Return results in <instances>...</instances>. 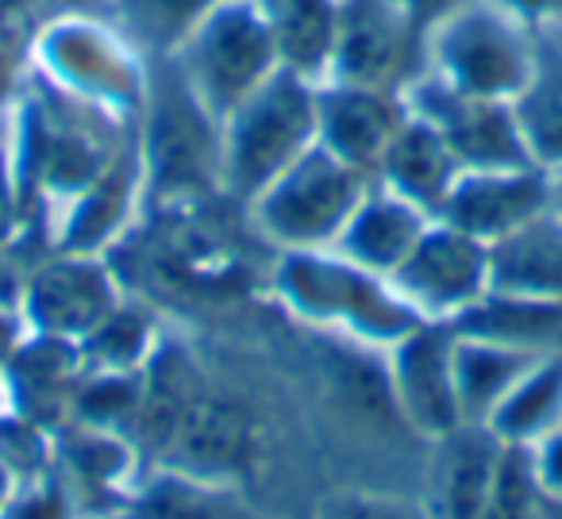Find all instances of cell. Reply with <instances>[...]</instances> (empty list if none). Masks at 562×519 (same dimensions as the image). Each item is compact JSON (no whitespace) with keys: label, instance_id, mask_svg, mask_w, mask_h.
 <instances>
[{"label":"cell","instance_id":"cell-1","mask_svg":"<svg viewBox=\"0 0 562 519\" xmlns=\"http://www.w3.org/2000/svg\"><path fill=\"white\" fill-rule=\"evenodd\" d=\"M270 289L281 308L305 327L370 350H390L424 324L390 278L351 262L336 247L278 255Z\"/></svg>","mask_w":562,"mask_h":519},{"label":"cell","instance_id":"cell-2","mask_svg":"<svg viewBox=\"0 0 562 519\" xmlns=\"http://www.w3.org/2000/svg\"><path fill=\"white\" fill-rule=\"evenodd\" d=\"M316 143V81L281 66L220 124L224 201L250 204Z\"/></svg>","mask_w":562,"mask_h":519},{"label":"cell","instance_id":"cell-3","mask_svg":"<svg viewBox=\"0 0 562 519\" xmlns=\"http://www.w3.org/2000/svg\"><path fill=\"white\" fill-rule=\"evenodd\" d=\"M166 63L220 124L281 70L273 27L258 0H216Z\"/></svg>","mask_w":562,"mask_h":519},{"label":"cell","instance_id":"cell-4","mask_svg":"<svg viewBox=\"0 0 562 519\" xmlns=\"http://www.w3.org/2000/svg\"><path fill=\"white\" fill-rule=\"evenodd\" d=\"M147 193L166 204L220 193V120L189 93V86L158 63V78L147 86L139 135H135Z\"/></svg>","mask_w":562,"mask_h":519},{"label":"cell","instance_id":"cell-5","mask_svg":"<svg viewBox=\"0 0 562 519\" xmlns=\"http://www.w3.org/2000/svg\"><path fill=\"white\" fill-rule=\"evenodd\" d=\"M370 173L355 170L316 143L305 158L273 178L247 208V219L262 242L278 255L285 250H324L336 247L339 232L370 189Z\"/></svg>","mask_w":562,"mask_h":519},{"label":"cell","instance_id":"cell-6","mask_svg":"<svg viewBox=\"0 0 562 519\" xmlns=\"http://www.w3.org/2000/svg\"><path fill=\"white\" fill-rule=\"evenodd\" d=\"M536 55L539 35L493 9L490 0H470L428 32L431 78L490 101L513 104L536 70Z\"/></svg>","mask_w":562,"mask_h":519},{"label":"cell","instance_id":"cell-7","mask_svg":"<svg viewBox=\"0 0 562 519\" xmlns=\"http://www.w3.org/2000/svg\"><path fill=\"white\" fill-rule=\"evenodd\" d=\"M40 78L74 101L132 120L147 101V58L127 43L116 24L89 16H66L35 43Z\"/></svg>","mask_w":562,"mask_h":519},{"label":"cell","instance_id":"cell-8","mask_svg":"<svg viewBox=\"0 0 562 519\" xmlns=\"http://www.w3.org/2000/svg\"><path fill=\"white\" fill-rule=\"evenodd\" d=\"M428 74V27L393 0H339L336 47L324 81L408 93Z\"/></svg>","mask_w":562,"mask_h":519},{"label":"cell","instance_id":"cell-9","mask_svg":"<svg viewBox=\"0 0 562 519\" xmlns=\"http://www.w3.org/2000/svg\"><path fill=\"white\" fill-rule=\"evenodd\" d=\"M390 281L420 319L454 324L490 293V247L443 219H431Z\"/></svg>","mask_w":562,"mask_h":519},{"label":"cell","instance_id":"cell-10","mask_svg":"<svg viewBox=\"0 0 562 519\" xmlns=\"http://www.w3.org/2000/svg\"><path fill=\"white\" fill-rule=\"evenodd\" d=\"M120 301H124V289L112 273L109 255L50 250L35 262L20 312L32 335L81 342L120 308Z\"/></svg>","mask_w":562,"mask_h":519},{"label":"cell","instance_id":"cell-11","mask_svg":"<svg viewBox=\"0 0 562 519\" xmlns=\"http://www.w3.org/2000/svg\"><path fill=\"white\" fill-rule=\"evenodd\" d=\"M454 342H459L454 324L424 319L405 339L382 350L393 408L424 442H436L462 427L459 393H454Z\"/></svg>","mask_w":562,"mask_h":519},{"label":"cell","instance_id":"cell-12","mask_svg":"<svg viewBox=\"0 0 562 519\" xmlns=\"http://www.w3.org/2000/svg\"><path fill=\"white\" fill-rule=\"evenodd\" d=\"M408 109L420 120H428L462 170H508V166H536L524 147L520 124L508 101L490 97H470L443 86L439 78L424 74L408 89Z\"/></svg>","mask_w":562,"mask_h":519},{"label":"cell","instance_id":"cell-13","mask_svg":"<svg viewBox=\"0 0 562 519\" xmlns=\"http://www.w3.org/2000/svg\"><path fill=\"white\" fill-rule=\"evenodd\" d=\"M408 120V97L393 89L321 81L316 86V135L321 147L351 162L355 170L378 173V162Z\"/></svg>","mask_w":562,"mask_h":519},{"label":"cell","instance_id":"cell-14","mask_svg":"<svg viewBox=\"0 0 562 519\" xmlns=\"http://www.w3.org/2000/svg\"><path fill=\"white\" fill-rule=\"evenodd\" d=\"M547 208H551V173L539 166L462 170L436 219L493 247Z\"/></svg>","mask_w":562,"mask_h":519},{"label":"cell","instance_id":"cell-15","mask_svg":"<svg viewBox=\"0 0 562 519\" xmlns=\"http://www.w3.org/2000/svg\"><path fill=\"white\" fill-rule=\"evenodd\" d=\"M505 442L485 424H462L431 442L428 493L431 519H482Z\"/></svg>","mask_w":562,"mask_h":519},{"label":"cell","instance_id":"cell-16","mask_svg":"<svg viewBox=\"0 0 562 519\" xmlns=\"http://www.w3.org/2000/svg\"><path fill=\"white\" fill-rule=\"evenodd\" d=\"M431 219L436 216L416 208L413 201L393 193L390 185L370 181L367 196H362L359 208H355L351 219H347V227L339 232L336 250L344 258H351V262L382 273V278H393L397 266L413 255L420 235L428 232Z\"/></svg>","mask_w":562,"mask_h":519},{"label":"cell","instance_id":"cell-17","mask_svg":"<svg viewBox=\"0 0 562 519\" xmlns=\"http://www.w3.org/2000/svg\"><path fill=\"white\" fill-rule=\"evenodd\" d=\"M462 166L451 155V147L443 143V135L420 120L408 109L405 127L397 132V139L390 143V150L378 162L374 181L390 185L393 193H401L405 201H413L416 208H424L428 216H439L447 193L459 181Z\"/></svg>","mask_w":562,"mask_h":519},{"label":"cell","instance_id":"cell-18","mask_svg":"<svg viewBox=\"0 0 562 519\" xmlns=\"http://www.w3.org/2000/svg\"><path fill=\"white\" fill-rule=\"evenodd\" d=\"M490 293L562 301V219L551 208L490 247Z\"/></svg>","mask_w":562,"mask_h":519},{"label":"cell","instance_id":"cell-19","mask_svg":"<svg viewBox=\"0 0 562 519\" xmlns=\"http://www.w3.org/2000/svg\"><path fill=\"white\" fill-rule=\"evenodd\" d=\"M454 331L536 358L562 354V301L485 293L474 308L454 319Z\"/></svg>","mask_w":562,"mask_h":519},{"label":"cell","instance_id":"cell-20","mask_svg":"<svg viewBox=\"0 0 562 519\" xmlns=\"http://www.w3.org/2000/svg\"><path fill=\"white\" fill-rule=\"evenodd\" d=\"M124 519H266L227 481L193 477V473L158 465L150 477H139Z\"/></svg>","mask_w":562,"mask_h":519},{"label":"cell","instance_id":"cell-21","mask_svg":"<svg viewBox=\"0 0 562 519\" xmlns=\"http://www.w3.org/2000/svg\"><path fill=\"white\" fill-rule=\"evenodd\" d=\"M528 158L539 170H562V43L539 35L536 70L513 101Z\"/></svg>","mask_w":562,"mask_h":519},{"label":"cell","instance_id":"cell-22","mask_svg":"<svg viewBox=\"0 0 562 519\" xmlns=\"http://www.w3.org/2000/svg\"><path fill=\"white\" fill-rule=\"evenodd\" d=\"M531 362H539V358L459 335V342H454V393H459L462 424H490V416L513 393L516 381L528 373Z\"/></svg>","mask_w":562,"mask_h":519},{"label":"cell","instance_id":"cell-23","mask_svg":"<svg viewBox=\"0 0 562 519\" xmlns=\"http://www.w3.org/2000/svg\"><path fill=\"white\" fill-rule=\"evenodd\" d=\"M336 9L339 0H270L262 4L285 70L301 74L316 86L328 78L331 47H336Z\"/></svg>","mask_w":562,"mask_h":519},{"label":"cell","instance_id":"cell-24","mask_svg":"<svg viewBox=\"0 0 562 519\" xmlns=\"http://www.w3.org/2000/svg\"><path fill=\"white\" fill-rule=\"evenodd\" d=\"M490 427L508 447H536L562 427V354H547L528 365L513 393L490 416Z\"/></svg>","mask_w":562,"mask_h":519},{"label":"cell","instance_id":"cell-25","mask_svg":"<svg viewBox=\"0 0 562 519\" xmlns=\"http://www.w3.org/2000/svg\"><path fill=\"white\" fill-rule=\"evenodd\" d=\"M158 350H162V335H158L155 319L127 296L97 331H89L78 342L86 373H147Z\"/></svg>","mask_w":562,"mask_h":519},{"label":"cell","instance_id":"cell-26","mask_svg":"<svg viewBox=\"0 0 562 519\" xmlns=\"http://www.w3.org/2000/svg\"><path fill=\"white\" fill-rule=\"evenodd\" d=\"M216 0H112L116 20L112 24L127 35L143 58H166L178 50V43L189 35V27L212 9Z\"/></svg>","mask_w":562,"mask_h":519},{"label":"cell","instance_id":"cell-27","mask_svg":"<svg viewBox=\"0 0 562 519\" xmlns=\"http://www.w3.org/2000/svg\"><path fill=\"white\" fill-rule=\"evenodd\" d=\"M547 511H551V496L536 473L531 447L505 442L482 519H547Z\"/></svg>","mask_w":562,"mask_h":519},{"label":"cell","instance_id":"cell-28","mask_svg":"<svg viewBox=\"0 0 562 519\" xmlns=\"http://www.w3.org/2000/svg\"><path fill=\"white\" fill-rule=\"evenodd\" d=\"M0 519H89V516L81 511L70 485L50 470L35 481H24V485L16 488V496H12L9 511Z\"/></svg>","mask_w":562,"mask_h":519},{"label":"cell","instance_id":"cell-29","mask_svg":"<svg viewBox=\"0 0 562 519\" xmlns=\"http://www.w3.org/2000/svg\"><path fill=\"white\" fill-rule=\"evenodd\" d=\"M316 519H431L424 500L390 493H339L321 504Z\"/></svg>","mask_w":562,"mask_h":519},{"label":"cell","instance_id":"cell-30","mask_svg":"<svg viewBox=\"0 0 562 519\" xmlns=\"http://www.w3.org/2000/svg\"><path fill=\"white\" fill-rule=\"evenodd\" d=\"M24 224H27V204L16 185V173H12L9 147H4L0 150V247H9L16 235H24Z\"/></svg>","mask_w":562,"mask_h":519},{"label":"cell","instance_id":"cell-31","mask_svg":"<svg viewBox=\"0 0 562 519\" xmlns=\"http://www.w3.org/2000/svg\"><path fill=\"white\" fill-rule=\"evenodd\" d=\"M490 4L505 12V16L520 20L536 35L562 32V0H490Z\"/></svg>","mask_w":562,"mask_h":519},{"label":"cell","instance_id":"cell-32","mask_svg":"<svg viewBox=\"0 0 562 519\" xmlns=\"http://www.w3.org/2000/svg\"><path fill=\"white\" fill-rule=\"evenodd\" d=\"M531 462H536V473L543 481L547 496L562 500V427L531 447Z\"/></svg>","mask_w":562,"mask_h":519},{"label":"cell","instance_id":"cell-33","mask_svg":"<svg viewBox=\"0 0 562 519\" xmlns=\"http://www.w3.org/2000/svg\"><path fill=\"white\" fill-rule=\"evenodd\" d=\"M27 335H32V327H27L24 312L4 308V304H0V370L16 358V350L27 342Z\"/></svg>","mask_w":562,"mask_h":519},{"label":"cell","instance_id":"cell-34","mask_svg":"<svg viewBox=\"0 0 562 519\" xmlns=\"http://www.w3.org/2000/svg\"><path fill=\"white\" fill-rule=\"evenodd\" d=\"M401 12H408V16L416 20L420 27H436L439 20H447L451 12H459L462 4H470V0H393Z\"/></svg>","mask_w":562,"mask_h":519},{"label":"cell","instance_id":"cell-35","mask_svg":"<svg viewBox=\"0 0 562 519\" xmlns=\"http://www.w3.org/2000/svg\"><path fill=\"white\" fill-rule=\"evenodd\" d=\"M16 488H20V477L9 470V465L0 462V516H4V511H9L12 496H16Z\"/></svg>","mask_w":562,"mask_h":519},{"label":"cell","instance_id":"cell-36","mask_svg":"<svg viewBox=\"0 0 562 519\" xmlns=\"http://www.w3.org/2000/svg\"><path fill=\"white\" fill-rule=\"evenodd\" d=\"M551 212L562 219V170L551 173Z\"/></svg>","mask_w":562,"mask_h":519},{"label":"cell","instance_id":"cell-37","mask_svg":"<svg viewBox=\"0 0 562 519\" xmlns=\"http://www.w3.org/2000/svg\"><path fill=\"white\" fill-rule=\"evenodd\" d=\"M4 411H12V393H9V377L0 370V416H4Z\"/></svg>","mask_w":562,"mask_h":519},{"label":"cell","instance_id":"cell-38","mask_svg":"<svg viewBox=\"0 0 562 519\" xmlns=\"http://www.w3.org/2000/svg\"><path fill=\"white\" fill-rule=\"evenodd\" d=\"M547 519H562V500H551V511H547Z\"/></svg>","mask_w":562,"mask_h":519},{"label":"cell","instance_id":"cell-39","mask_svg":"<svg viewBox=\"0 0 562 519\" xmlns=\"http://www.w3.org/2000/svg\"><path fill=\"white\" fill-rule=\"evenodd\" d=\"M551 40H559V43H562V32H559V35H551Z\"/></svg>","mask_w":562,"mask_h":519},{"label":"cell","instance_id":"cell-40","mask_svg":"<svg viewBox=\"0 0 562 519\" xmlns=\"http://www.w3.org/2000/svg\"><path fill=\"white\" fill-rule=\"evenodd\" d=\"M112 519H124V516H112Z\"/></svg>","mask_w":562,"mask_h":519}]
</instances>
